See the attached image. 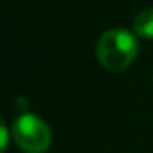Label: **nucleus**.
I'll return each mask as SVG.
<instances>
[{
    "label": "nucleus",
    "mask_w": 153,
    "mask_h": 153,
    "mask_svg": "<svg viewBox=\"0 0 153 153\" xmlns=\"http://www.w3.org/2000/svg\"><path fill=\"white\" fill-rule=\"evenodd\" d=\"M139 54V36L124 27L105 31L96 43V56L108 72H124Z\"/></svg>",
    "instance_id": "nucleus-1"
},
{
    "label": "nucleus",
    "mask_w": 153,
    "mask_h": 153,
    "mask_svg": "<svg viewBox=\"0 0 153 153\" xmlns=\"http://www.w3.org/2000/svg\"><path fill=\"white\" fill-rule=\"evenodd\" d=\"M16 146L25 153H45L51 148L52 135L43 119L34 114H22L11 126Z\"/></svg>",
    "instance_id": "nucleus-2"
},
{
    "label": "nucleus",
    "mask_w": 153,
    "mask_h": 153,
    "mask_svg": "<svg viewBox=\"0 0 153 153\" xmlns=\"http://www.w3.org/2000/svg\"><path fill=\"white\" fill-rule=\"evenodd\" d=\"M133 33L139 38L153 40V7L139 11L133 18Z\"/></svg>",
    "instance_id": "nucleus-3"
},
{
    "label": "nucleus",
    "mask_w": 153,
    "mask_h": 153,
    "mask_svg": "<svg viewBox=\"0 0 153 153\" xmlns=\"http://www.w3.org/2000/svg\"><path fill=\"white\" fill-rule=\"evenodd\" d=\"M2 133H4V144H2V151H6V148H7V126H6V123H2Z\"/></svg>",
    "instance_id": "nucleus-4"
}]
</instances>
